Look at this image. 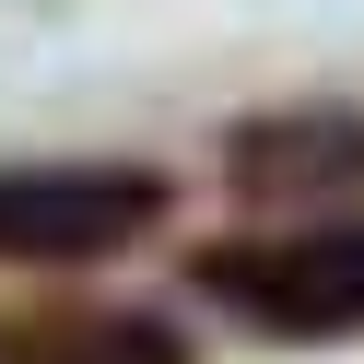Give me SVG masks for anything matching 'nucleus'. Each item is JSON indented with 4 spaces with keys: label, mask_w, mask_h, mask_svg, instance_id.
Listing matches in <instances>:
<instances>
[{
    "label": "nucleus",
    "mask_w": 364,
    "mask_h": 364,
    "mask_svg": "<svg viewBox=\"0 0 364 364\" xmlns=\"http://www.w3.org/2000/svg\"><path fill=\"white\" fill-rule=\"evenodd\" d=\"M176 223V176L95 153V165H0V270H106Z\"/></svg>",
    "instance_id": "2"
},
{
    "label": "nucleus",
    "mask_w": 364,
    "mask_h": 364,
    "mask_svg": "<svg viewBox=\"0 0 364 364\" xmlns=\"http://www.w3.org/2000/svg\"><path fill=\"white\" fill-rule=\"evenodd\" d=\"M188 294L212 317L259 341H294V353H329V341H364V223H282V235H212L188 247Z\"/></svg>",
    "instance_id": "1"
},
{
    "label": "nucleus",
    "mask_w": 364,
    "mask_h": 364,
    "mask_svg": "<svg viewBox=\"0 0 364 364\" xmlns=\"http://www.w3.org/2000/svg\"><path fill=\"white\" fill-rule=\"evenodd\" d=\"M0 364H200L165 306H36L0 317Z\"/></svg>",
    "instance_id": "4"
},
{
    "label": "nucleus",
    "mask_w": 364,
    "mask_h": 364,
    "mask_svg": "<svg viewBox=\"0 0 364 364\" xmlns=\"http://www.w3.org/2000/svg\"><path fill=\"white\" fill-rule=\"evenodd\" d=\"M223 188L247 212H294V200H353L364 188V106L341 95H294L223 129Z\"/></svg>",
    "instance_id": "3"
}]
</instances>
